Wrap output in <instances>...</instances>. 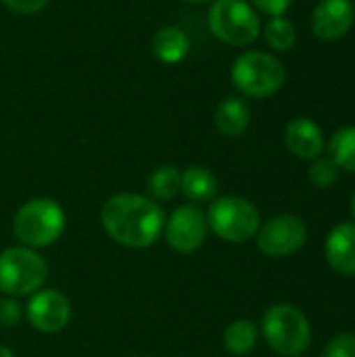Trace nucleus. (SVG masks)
I'll list each match as a JSON object with an SVG mask.
<instances>
[{"instance_id":"obj_1","label":"nucleus","mask_w":355,"mask_h":357,"mask_svg":"<svg viewBox=\"0 0 355 357\" xmlns=\"http://www.w3.org/2000/svg\"><path fill=\"white\" fill-rule=\"evenodd\" d=\"M100 224L117 245L128 249H146L163 234L165 211L151 197L119 192L105 201L100 209Z\"/></svg>"},{"instance_id":"obj_2","label":"nucleus","mask_w":355,"mask_h":357,"mask_svg":"<svg viewBox=\"0 0 355 357\" xmlns=\"http://www.w3.org/2000/svg\"><path fill=\"white\" fill-rule=\"evenodd\" d=\"M65 226V209L54 199L46 197H38L23 203L13 218V232L19 243L36 251L54 245L63 236Z\"/></svg>"},{"instance_id":"obj_3","label":"nucleus","mask_w":355,"mask_h":357,"mask_svg":"<svg viewBox=\"0 0 355 357\" xmlns=\"http://www.w3.org/2000/svg\"><path fill=\"white\" fill-rule=\"evenodd\" d=\"M48 264L36 249L17 245L0 253V291L6 297H31L44 289Z\"/></svg>"},{"instance_id":"obj_4","label":"nucleus","mask_w":355,"mask_h":357,"mask_svg":"<svg viewBox=\"0 0 355 357\" xmlns=\"http://www.w3.org/2000/svg\"><path fill=\"white\" fill-rule=\"evenodd\" d=\"M230 77L241 94L268 98L285 86L287 71L278 56L264 50H247L232 63Z\"/></svg>"},{"instance_id":"obj_5","label":"nucleus","mask_w":355,"mask_h":357,"mask_svg":"<svg viewBox=\"0 0 355 357\" xmlns=\"http://www.w3.org/2000/svg\"><path fill=\"white\" fill-rule=\"evenodd\" d=\"M262 333L274 354L282 357L301 356L312 341V328L305 314L291 303H276L262 318Z\"/></svg>"},{"instance_id":"obj_6","label":"nucleus","mask_w":355,"mask_h":357,"mask_svg":"<svg viewBox=\"0 0 355 357\" xmlns=\"http://www.w3.org/2000/svg\"><path fill=\"white\" fill-rule=\"evenodd\" d=\"M205 218H207V226L216 236L234 245L255 238L262 226L257 207L243 197L213 199Z\"/></svg>"},{"instance_id":"obj_7","label":"nucleus","mask_w":355,"mask_h":357,"mask_svg":"<svg viewBox=\"0 0 355 357\" xmlns=\"http://www.w3.org/2000/svg\"><path fill=\"white\" fill-rule=\"evenodd\" d=\"M207 25L218 40L230 46H249L262 33L259 15L245 0H213Z\"/></svg>"},{"instance_id":"obj_8","label":"nucleus","mask_w":355,"mask_h":357,"mask_svg":"<svg viewBox=\"0 0 355 357\" xmlns=\"http://www.w3.org/2000/svg\"><path fill=\"white\" fill-rule=\"evenodd\" d=\"M207 218L201 207L195 203H186L176 207L169 218H165V241L167 245L180 253V255H190L199 251L207 238Z\"/></svg>"},{"instance_id":"obj_9","label":"nucleus","mask_w":355,"mask_h":357,"mask_svg":"<svg viewBox=\"0 0 355 357\" xmlns=\"http://www.w3.org/2000/svg\"><path fill=\"white\" fill-rule=\"evenodd\" d=\"M305 238L308 228L295 215H276L262 224L255 234L259 251L268 257H289L305 245Z\"/></svg>"},{"instance_id":"obj_10","label":"nucleus","mask_w":355,"mask_h":357,"mask_svg":"<svg viewBox=\"0 0 355 357\" xmlns=\"http://www.w3.org/2000/svg\"><path fill=\"white\" fill-rule=\"evenodd\" d=\"M27 322L31 328L44 335H54L67 328L73 316V307L67 295H63L56 289H40L29 297V303L25 307Z\"/></svg>"},{"instance_id":"obj_11","label":"nucleus","mask_w":355,"mask_h":357,"mask_svg":"<svg viewBox=\"0 0 355 357\" xmlns=\"http://www.w3.org/2000/svg\"><path fill=\"white\" fill-rule=\"evenodd\" d=\"M354 23L355 6L352 0H320L312 13V31L324 42L347 36Z\"/></svg>"},{"instance_id":"obj_12","label":"nucleus","mask_w":355,"mask_h":357,"mask_svg":"<svg viewBox=\"0 0 355 357\" xmlns=\"http://www.w3.org/2000/svg\"><path fill=\"white\" fill-rule=\"evenodd\" d=\"M285 142L295 157L305 161L318 159L326 149V140L320 126L308 117H295L289 121L285 130Z\"/></svg>"},{"instance_id":"obj_13","label":"nucleus","mask_w":355,"mask_h":357,"mask_svg":"<svg viewBox=\"0 0 355 357\" xmlns=\"http://www.w3.org/2000/svg\"><path fill=\"white\" fill-rule=\"evenodd\" d=\"M328 266L341 276H355V224L343 222L331 230L324 243Z\"/></svg>"},{"instance_id":"obj_14","label":"nucleus","mask_w":355,"mask_h":357,"mask_svg":"<svg viewBox=\"0 0 355 357\" xmlns=\"http://www.w3.org/2000/svg\"><path fill=\"white\" fill-rule=\"evenodd\" d=\"M220 184L211 169L203 165H190L182 172L180 192L192 203H209L218 197Z\"/></svg>"},{"instance_id":"obj_15","label":"nucleus","mask_w":355,"mask_h":357,"mask_svg":"<svg viewBox=\"0 0 355 357\" xmlns=\"http://www.w3.org/2000/svg\"><path fill=\"white\" fill-rule=\"evenodd\" d=\"M188 48H190V42H188L186 33L176 25L161 27L159 31H155V36L151 40V50H153L155 59L165 65L180 63L188 54Z\"/></svg>"},{"instance_id":"obj_16","label":"nucleus","mask_w":355,"mask_h":357,"mask_svg":"<svg viewBox=\"0 0 355 357\" xmlns=\"http://www.w3.org/2000/svg\"><path fill=\"white\" fill-rule=\"evenodd\" d=\"M249 121H251V109L243 98L228 96L216 109V128L224 136L236 138L245 134V130L249 128Z\"/></svg>"},{"instance_id":"obj_17","label":"nucleus","mask_w":355,"mask_h":357,"mask_svg":"<svg viewBox=\"0 0 355 357\" xmlns=\"http://www.w3.org/2000/svg\"><path fill=\"white\" fill-rule=\"evenodd\" d=\"M180 178L182 172L174 165H159L157 169H153L146 182L151 199L157 203L172 201L180 192Z\"/></svg>"},{"instance_id":"obj_18","label":"nucleus","mask_w":355,"mask_h":357,"mask_svg":"<svg viewBox=\"0 0 355 357\" xmlns=\"http://www.w3.org/2000/svg\"><path fill=\"white\" fill-rule=\"evenodd\" d=\"M257 326L251 320H234L224 331V347L232 356H247L257 345Z\"/></svg>"},{"instance_id":"obj_19","label":"nucleus","mask_w":355,"mask_h":357,"mask_svg":"<svg viewBox=\"0 0 355 357\" xmlns=\"http://www.w3.org/2000/svg\"><path fill=\"white\" fill-rule=\"evenodd\" d=\"M328 157L339 169L355 174V126L339 128L328 140Z\"/></svg>"},{"instance_id":"obj_20","label":"nucleus","mask_w":355,"mask_h":357,"mask_svg":"<svg viewBox=\"0 0 355 357\" xmlns=\"http://www.w3.org/2000/svg\"><path fill=\"white\" fill-rule=\"evenodd\" d=\"M264 38L276 52H287L297 42V29L295 25L285 17H272L264 27Z\"/></svg>"},{"instance_id":"obj_21","label":"nucleus","mask_w":355,"mask_h":357,"mask_svg":"<svg viewBox=\"0 0 355 357\" xmlns=\"http://www.w3.org/2000/svg\"><path fill=\"white\" fill-rule=\"evenodd\" d=\"M308 178L316 188H328L337 182L339 167L331 157H318L312 161V165L308 169Z\"/></svg>"},{"instance_id":"obj_22","label":"nucleus","mask_w":355,"mask_h":357,"mask_svg":"<svg viewBox=\"0 0 355 357\" xmlns=\"http://www.w3.org/2000/svg\"><path fill=\"white\" fill-rule=\"evenodd\" d=\"M324 357H355V335L341 333L333 337L324 347Z\"/></svg>"},{"instance_id":"obj_23","label":"nucleus","mask_w":355,"mask_h":357,"mask_svg":"<svg viewBox=\"0 0 355 357\" xmlns=\"http://www.w3.org/2000/svg\"><path fill=\"white\" fill-rule=\"evenodd\" d=\"M23 318V307L15 297H4L0 299V326L2 328H13L21 322Z\"/></svg>"},{"instance_id":"obj_24","label":"nucleus","mask_w":355,"mask_h":357,"mask_svg":"<svg viewBox=\"0 0 355 357\" xmlns=\"http://www.w3.org/2000/svg\"><path fill=\"white\" fill-rule=\"evenodd\" d=\"M0 2L17 15H36L48 4V0H0Z\"/></svg>"},{"instance_id":"obj_25","label":"nucleus","mask_w":355,"mask_h":357,"mask_svg":"<svg viewBox=\"0 0 355 357\" xmlns=\"http://www.w3.org/2000/svg\"><path fill=\"white\" fill-rule=\"evenodd\" d=\"M251 2H253L255 10L270 15V17H282L293 4V0H251Z\"/></svg>"},{"instance_id":"obj_26","label":"nucleus","mask_w":355,"mask_h":357,"mask_svg":"<svg viewBox=\"0 0 355 357\" xmlns=\"http://www.w3.org/2000/svg\"><path fill=\"white\" fill-rule=\"evenodd\" d=\"M0 357H17V356H15V351H13L10 347L0 345Z\"/></svg>"},{"instance_id":"obj_27","label":"nucleus","mask_w":355,"mask_h":357,"mask_svg":"<svg viewBox=\"0 0 355 357\" xmlns=\"http://www.w3.org/2000/svg\"><path fill=\"white\" fill-rule=\"evenodd\" d=\"M186 4H207V2H213V0H182Z\"/></svg>"},{"instance_id":"obj_28","label":"nucleus","mask_w":355,"mask_h":357,"mask_svg":"<svg viewBox=\"0 0 355 357\" xmlns=\"http://www.w3.org/2000/svg\"><path fill=\"white\" fill-rule=\"evenodd\" d=\"M352 211H354V215H355V195H354V199H352Z\"/></svg>"}]
</instances>
